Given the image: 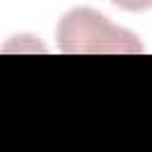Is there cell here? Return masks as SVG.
Wrapping results in <instances>:
<instances>
[{
  "label": "cell",
  "mask_w": 152,
  "mask_h": 152,
  "mask_svg": "<svg viewBox=\"0 0 152 152\" xmlns=\"http://www.w3.org/2000/svg\"><path fill=\"white\" fill-rule=\"evenodd\" d=\"M57 45L64 55H140V38L112 24L90 7H76L59 19Z\"/></svg>",
  "instance_id": "6da1fadb"
},
{
  "label": "cell",
  "mask_w": 152,
  "mask_h": 152,
  "mask_svg": "<svg viewBox=\"0 0 152 152\" xmlns=\"http://www.w3.org/2000/svg\"><path fill=\"white\" fill-rule=\"evenodd\" d=\"M112 2L126 12H145L152 7V0H112Z\"/></svg>",
  "instance_id": "7a4b0ae2"
}]
</instances>
